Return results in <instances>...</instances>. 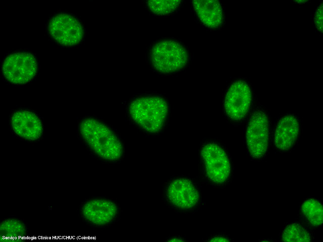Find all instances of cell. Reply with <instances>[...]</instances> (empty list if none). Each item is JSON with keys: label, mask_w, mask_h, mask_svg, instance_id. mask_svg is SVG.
I'll use <instances>...</instances> for the list:
<instances>
[{"label": "cell", "mask_w": 323, "mask_h": 242, "mask_svg": "<svg viewBox=\"0 0 323 242\" xmlns=\"http://www.w3.org/2000/svg\"><path fill=\"white\" fill-rule=\"evenodd\" d=\"M81 134L93 151L101 158L110 161L120 159L122 145L114 133L105 124L91 118L80 124Z\"/></svg>", "instance_id": "cell-1"}, {"label": "cell", "mask_w": 323, "mask_h": 242, "mask_svg": "<svg viewBox=\"0 0 323 242\" xmlns=\"http://www.w3.org/2000/svg\"><path fill=\"white\" fill-rule=\"evenodd\" d=\"M82 212L84 218L95 225H104L116 216L117 207L113 202L102 199L89 200L83 206Z\"/></svg>", "instance_id": "cell-11"}, {"label": "cell", "mask_w": 323, "mask_h": 242, "mask_svg": "<svg viewBox=\"0 0 323 242\" xmlns=\"http://www.w3.org/2000/svg\"><path fill=\"white\" fill-rule=\"evenodd\" d=\"M48 28L51 36L65 45L76 44L83 36V30L80 22L67 14L62 13L54 16L50 20Z\"/></svg>", "instance_id": "cell-7"}, {"label": "cell", "mask_w": 323, "mask_h": 242, "mask_svg": "<svg viewBox=\"0 0 323 242\" xmlns=\"http://www.w3.org/2000/svg\"><path fill=\"white\" fill-rule=\"evenodd\" d=\"M0 233L3 239H26L24 235L26 228L24 224L15 218H8L3 220L0 224Z\"/></svg>", "instance_id": "cell-15"}, {"label": "cell", "mask_w": 323, "mask_h": 242, "mask_svg": "<svg viewBox=\"0 0 323 242\" xmlns=\"http://www.w3.org/2000/svg\"><path fill=\"white\" fill-rule=\"evenodd\" d=\"M167 196L173 206L181 209H192L199 201L197 187L191 181L183 178L174 179L169 184Z\"/></svg>", "instance_id": "cell-9"}, {"label": "cell", "mask_w": 323, "mask_h": 242, "mask_svg": "<svg viewBox=\"0 0 323 242\" xmlns=\"http://www.w3.org/2000/svg\"><path fill=\"white\" fill-rule=\"evenodd\" d=\"M301 212L308 222L312 226H320L323 221L321 203L314 199L305 201L301 208Z\"/></svg>", "instance_id": "cell-14"}, {"label": "cell", "mask_w": 323, "mask_h": 242, "mask_svg": "<svg viewBox=\"0 0 323 242\" xmlns=\"http://www.w3.org/2000/svg\"><path fill=\"white\" fill-rule=\"evenodd\" d=\"M322 4H320L317 8L314 16L315 25L320 32H322Z\"/></svg>", "instance_id": "cell-18"}, {"label": "cell", "mask_w": 323, "mask_h": 242, "mask_svg": "<svg viewBox=\"0 0 323 242\" xmlns=\"http://www.w3.org/2000/svg\"><path fill=\"white\" fill-rule=\"evenodd\" d=\"M193 8L200 21L206 26L216 28L223 21L222 7L217 1H193Z\"/></svg>", "instance_id": "cell-13"}, {"label": "cell", "mask_w": 323, "mask_h": 242, "mask_svg": "<svg viewBox=\"0 0 323 242\" xmlns=\"http://www.w3.org/2000/svg\"><path fill=\"white\" fill-rule=\"evenodd\" d=\"M206 175L212 183H225L231 174V164L225 151L218 144L209 142L201 149Z\"/></svg>", "instance_id": "cell-4"}, {"label": "cell", "mask_w": 323, "mask_h": 242, "mask_svg": "<svg viewBox=\"0 0 323 242\" xmlns=\"http://www.w3.org/2000/svg\"><path fill=\"white\" fill-rule=\"evenodd\" d=\"M251 102V93L248 84L237 80L228 88L225 95L224 109L227 115L233 120L242 119L248 111Z\"/></svg>", "instance_id": "cell-8"}, {"label": "cell", "mask_w": 323, "mask_h": 242, "mask_svg": "<svg viewBox=\"0 0 323 242\" xmlns=\"http://www.w3.org/2000/svg\"><path fill=\"white\" fill-rule=\"evenodd\" d=\"M268 122L265 113L255 112L248 122L246 141L248 151L254 158L259 159L266 154L268 146Z\"/></svg>", "instance_id": "cell-6"}, {"label": "cell", "mask_w": 323, "mask_h": 242, "mask_svg": "<svg viewBox=\"0 0 323 242\" xmlns=\"http://www.w3.org/2000/svg\"><path fill=\"white\" fill-rule=\"evenodd\" d=\"M2 71L5 77L10 82L22 84L31 80L35 75L37 63L30 53H14L5 58Z\"/></svg>", "instance_id": "cell-5"}, {"label": "cell", "mask_w": 323, "mask_h": 242, "mask_svg": "<svg viewBox=\"0 0 323 242\" xmlns=\"http://www.w3.org/2000/svg\"><path fill=\"white\" fill-rule=\"evenodd\" d=\"M209 241H229L230 240L229 238L222 236H216L212 237L209 240Z\"/></svg>", "instance_id": "cell-19"}, {"label": "cell", "mask_w": 323, "mask_h": 242, "mask_svg": "<svg viewBox=\"0 0 323 242\" xmlns=\"http://www.w3.org/2000/svg\"><path fill=\"white\" fill-rule=\"evenodd\" d=\"M11 123L14 132L26 139H37L42 133V126L40 119L30 111L16 112L11 117Z\"/></svg>", "instance_id": "cell-10"}, {"label": "cell", "mask_w": 323, "mask_h": 242, "mask_svg": "<svg viewBox=\"0 0 323 242\" xmlns=\"http://www.w3.org/2000/svg\"><path fill=\"white\" fill-rule=\"evenodd\" d=\"M180 1H146V6L152 13L159 15L169 14L180 5Z\"/></svg>", "instance_id": "cell-17"}, {"label": "cell", "mask_w": 323, "mask_h": 242, "mask_svg": "<svg viewBox=\"0 0 323 242\" xmlns=\"http://www.w3.org/2000/svg\"><path fill=\"white\" fill-rule=\"evenodd\" d=\"M184 241L183 240L181 239V238H178V237H175V238H171L170 240H169V241Z\"/></svg>", "instance_id": "cell-20"}, {"label": "cell", "mask_w": 323, "mask_h": 242, "mask_svg": "<svg viewBox=\"0 0 323 242\" xmlns=\"http://www.w3.org/2000/svg\"><path fill=\"white\" fill-rule=\"evenodd\" d=\"M283 241H311L309 232L302 225L297 223L288 225L284 230L282 235Z\"/></svg>", "instance_id": "cell-16"}, {"label": "cell", "mask_w": 323, "mask_h": 242, "mask_svg": "<svg viewBox=\"0 0 323 242\" xmlns=\"http://www.w3.org/2000/svg\"><path fill=\"white\" fill-rule=\"evenodd\" d=\"M150 63L158 72L166 73L183 68L188 60L185 47L172 39L157 41L152 46L149 53Z\"/></svg>", "instance_id": "cell-3"}, {"label": "cell", "mask_w": 323, "mask_h": 242, "mask_svg": "<svg viewBox=\"0 0 323 242\" xmlns=\"http://www.w3.org/2000/svg\"><path fill=\"white\" fill-rule=\"evenodd\" d=\"M300 130L297 119L292 115L282 117L278 122L274 134V143L277 149L287 151L296 141Z\"/></svg>", "instance_id": "cell-12"}, {"label": "cell", "mask_w": 323, "mask_h": 242, "mask_svg": "<svg viewBox=\"0 0 323 242\" xmlns=\"http://www.w3.org/2000/svg\"><path fill=\"white\" fill-rule=\"evenodd\" d=\"M168 112L166 100L157 96H140L133 100L129 106V113L133 121L151 133L162 129Z\"/></svg>", "instance_id": "cell-2"}]
</instances>
